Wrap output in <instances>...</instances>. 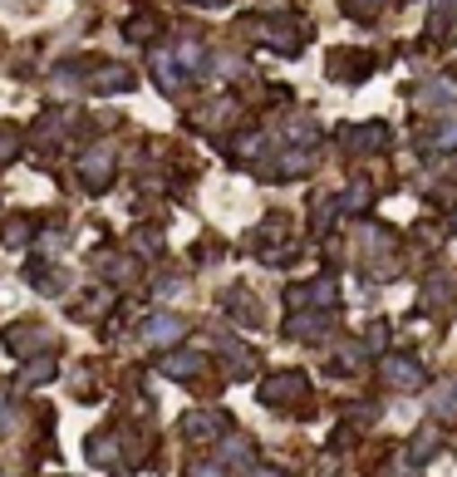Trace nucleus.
Segmentation results:
<instances>
[{"label": "nucleus", "instance_id": "obj_5", "mask_svg": "<svg viewBox=\"0 0 457 477\" xmlns=\"http://www.w3.org/2000/svg\"><path fill=\"white\" fill-rule=\"evenodd\" d=\"M10 419H15V413H10V403L0 399V428H10Z\"/></svg>", "mask_w": 457, "mask_h": 477}, {"label": "nucleus", "instance_id": "obj_2", "mask_svg": "<svg viewBox=\"0 0 457 477\" xmlns=\"http://www.w3.org/2000/svg\"><path fill=\"white\" fill-rule=\"evenodd\" d=\"M109 168H113V148H93L84 163H79V172L93 182V188H103V178H109Z\"/></svg>", "mask_w": 457, "mask_h": 477}, {"label": "nucleus", "instance_id": "obj_1", "mask_svg": "<svg viewBox=\"0 0 457 477\" xmlns=\"http://www.w3.org/2000/svg\"><path fill=\"white\" fill-rule=\"evenodd\" d=\"M5 345L15 349V355H30V349H45L49 345V330H40V325H10L5 330Z\"/></svg>", "mask_w": 457, "mask_h": 477}, {"label": "nucleus", "instance_id": "obj_4", "mask_svg": "<svg viewBox=\"0 0 457 477\" xmlns=\"http://www.w3.org/2000/svg\"><path fill=\"white\" fill-rule=\"evenodd\" d=\"M163 369H168V375H197V369H202V359H197V355H172Z\"/></svg>", "mask_w": 457, "mask_h": 477}, {"label": "nucleus", "instance_id": "obj_3", "mask_svg": "<svg viewBox=\"0 0 457 477\" xmlns=\"http://www.w3.org/2000/svg\"><path fill=\"white\" fill-rule=\"evenodd\" d=\"M178 335H182V320H172V315H158V320L143 325V340H148V345H168V340H178Z\"/></svg>", "mask_w": 457, "mask_h": 477}]
</instances>
